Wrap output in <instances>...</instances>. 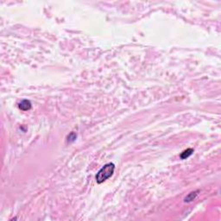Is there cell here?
<instances>
[{
  "mask_svg": "<svg viewBox=\"0 0 221 221\" xmlns=\"http://www.w3.org/2000/svg\"><path fill=\"white\" fill-rule=\"evenodd\" d=\"M115 170V165L114 163H107L104 167H102L100 170L96 175V182L99 184H101L105 182L107 179H109L114 173Z\"/></svg>",
  "mask_w": 221,
  "mask_h": 221,
  "instance_id": "6da1fadb",
  "label": "cell"
},
{
  "mask_svg": "<svg viewBox=\"0 0 221 221\" xmlns=\"http://www.w3.org/2000/svg\"><path fill=\"white\" fill-rule=\"evenodd\" d=\"M18 107L22 111H29L31 109V102L28 99H23L18 104Z\"/></svg>",
  "mask_w": 221,
  "mask_h": 221,
  "instance_id": "7a4b0ae2",
  "label": "cell"
},
{
  "mask_svg": "<svg viewBox=\"0 0 221 221\" xmlns=\"http://www.w3.org/2000/svg\"><path fill=\"white\" fill-rule=\"evenodd\" d=\"M193 153H194V149H187L184 150L183 152H182V154L180 155V157L182 158V160H185V159L188 158Z\"/></svg>",
  "mask_w": 221,
  "mask_h": 221,
  "instance_id": "3957f363",
  "label": "cell"
},
{
  "mask_svg": "<svg viewBox=\"0 0 221 221\" xmlns=\"http://www.w3.org/2000/svg\"><path fill=\"white\" fill-rule=\"evenodd\" d=\"M196 195H197V192H192V193H190L189 195L185 198L184 201H185V202H190V201L194 200L195 199V197H196Z\"/></svg>",
  "mask_w": 221,
  "mask_h": 221,
  "instance_id": "277c9868",
  "label": "cell"
}]
</instances>
